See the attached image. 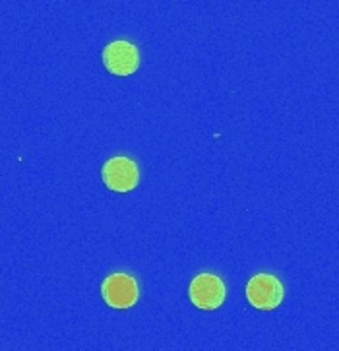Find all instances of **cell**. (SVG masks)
Returning a JSON list of instances; mask_svg holds the SVG:
<instances>
[{
	"label": "cell",
	"instance_id": "cell-1",
	"mask_svg": "<svg viewBox=\"0 0 339 351\" xmlns=\"http://www.w3.org/2000/svg\"><path fill=\"white\" fill-rule=\"evenodd\" d=\"M247 297L254 308L273 311L283 301V285L271 274H258L247 285Z\"/></svg>",
	"mask_w": 339,
	"mask_h": 351
},
{
	"label": "cell",
	"instance_id": "cell-2",
	"mask_svg": "<svg viewBox=\"0 0 339 351\" xmlns=\"http://www.w3.org/2000/svg\"><path fill=\"white\" fill-rule=\"evenodd\" d=\"M190 301L202 311H214L225 301V285L214 274H200L190 283Z\"/></svg>",
	"mask_w": 339,
	"mask_h": 351
},
{
	"label": "cell",
	"instance_id": "cell-3",
	"mask_svg": "<svg viewBox=\"0 0 339 351\" xmlns=\"http://www.w3.org/2000/svg\"><path fill=\"white\" fill-rule=\"evenodd\" d=\"M103 182L114 191V193H128L132 191L138 179H140V171L132 159L118 156V158L109 159L103 165Z\"/></svg>",
	"mask_w": 339,
	"mask_h": 351
},
{
	"label": "cell",
	"instance_id": "cell-4",
	"mask_svg": "<svg viewBox=\"0 0 339 351\" xmlns=\"http://www.w3.org/2000/svg\"><path fill=\"white\" fill-rule=\"evenodd\" d=\"M101 295L113 308H130L138 301V283L128 274H113L103 282Z\"/></svg>",
	"mask_w": 339,
	"mask_h": 351
},
{
	"label": "cell",
	"instance_id": "cell-5",
	"mask_svg": "<svg viewBox=\"0 0 339 351\" xmlns=\"http://www.w3.org/2000/svg\"><path fill=\"white\" fill-rule=\"evenodd\" d=\"M103 62L109 72L114 76H130L140 66V55L138 49L128 41H114L105 49Z\"/></svg>",
	"mask_w": 339,
	"mask_h": 351
}]
</instances>
